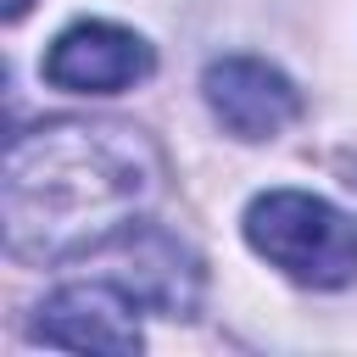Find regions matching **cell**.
I'll use <instances>...</instances> for the list:
<instances>
[{
  "mask_svg": "<svg viewBox=\"0 0 357 357\" xmlns=\"http://www.w3.org/2000/svg\"><path fill=\"white\" fill-rule=\"evenodd\" d=\"M89 262H100V279H112L139 312L190 318L201 301V257L162 223L117 229L106 245L89 251Z\"/></svg>",
  "mask_w": 357,
  "mask_h": 357,
  "instance_id": "3",
  "label": "cell"
},
{
  "mask_svg": "<svg viewBox=\"0 0 357 357\" xmlns=\"http://www.w3.org/2000/svg\"><path fill=\"white\" fill-rule=\"evenodd\" d=\"M134 301L112 284V279H84V284H61L39 301V318L28 324L33 340L45 346H73V351H139V324H134Z\"/></svg>",
  "mask_w": 357,
  "mask_h": 357,
  "instance_id": "6",
  "label": "cell"
},
{
  "mask_svg": "<svg viewBox=\"0 0 357 357\" xmlns=\"http://www.w3.org/2000/svg\"><path fill=\"white\" fill-rule=\"evenodd\" d=\"M245 240L307 290H340L357 279V218L312 190H262L245 206Z\"/></svg>",
  "mask_w": 357,
  "mask_h": 357,
  "instance_id": "2",
  "label": "cell"
},
{
  "mask_svg": "<svg viewBox=\"0 0 357 357\" xmlns=\"http://www.w3.org/2000/svg\"><path fill=\"white\" fill-rule=\"evenodd\" d=\"M156 67L151 45L134 33V28H117V22H73L50 39L39 73L50 89H67V95H123L134 84H145Z\"/></svg>",
  "mask_w": 357,
  "mask_h": 357,
  "instance_id": "4",
  "label": "cell"
},
{
  "mask_svg": "<svg viewBox=\"0 0 357 357\" xmlns=\"http://www.w3.org/2000/svg\"><path fill=\"white\" fill-rule=\"evenodd\" d=\"M162 184L156 145L128 123H45L6 151V245L22 262H67L128 229Z\"/></svg>",
  "mask_w": 357,
  "mask_h": 357,
  "instance_id": "1",
  "label": "cell"
},
{
  "mask_svg": "<svg viewBox=\"0 0 357 357\" xmlns=\"http://www.w3.org/2000/svg\"><path fill=\"white\" fill-rule=\"evenodd\" d=\"M28 6H33V0H6V17H11V22H17V17H22V11H28Z\"/></svg>",
  "mask_w": 357,
  "mask_h": 357,
  "instance_id": "7",
  "label": "cell"
},
{
  "mask_svg": "<svg viewBox=\"0 0 357 357\" xmlns=\"http://www.w3.org/2000/svg\"><path fill=\"white\" fill-rule=\"evenodd\" d=\"M201 95L234 139H273L301 117L296 84L257 56H218L201 73Z\"/></svg>",
  "mask_w": 357,
  "mask_h": 357,
  "instance_id": "5",
  "label": "cell"
}]
</instances>
